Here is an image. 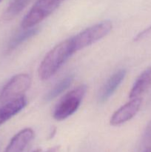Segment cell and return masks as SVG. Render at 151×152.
Returning <instances> with one entry per match:
<instances>
[{
	"label": "cell",
	"mask_w": 151,
	"mask_h": 152,
	"mask_svg": "<svg viewBox=\"0 0 151 152\" xmlns=\"http://www.w3.org/2000/svg\"><path fill=\"white\" fill-rule=\"evenodd\" d=\"M75 53L72 39H66L52 48L46 54L38 68V76L41 80L53 77L65 62Z\"/></svg>",
	"instance_id": "6da1fadb"
},
{
	"label": "cell",
	"mask_w": 151,
	"mask_h": 152,
	"mask_svg": "<svg viewBox=\"0 0 151 152\" xmlns=\"http://www.w3.org/2000/svg\"><path fill=\"white\" fill-rule=\"evenodd\" d=\"M87 91V86L81 85L71 90L62 98L53 112L55 120L62 121L78 110Z\"/></svg>",
	"instance_id": "7a4b0ae2"
},
{
	"label": "cell",
	"mask_w": 151,
	"mask_h": 152,
	"mask_svg": "<svg viewBox=\"0 0 151 152\" xmlns=\"http://www.w3.org/2000/svg\"><path fill=\"white\" fill-rule=\"evenodd\" d=\"M113 25L110 21H104L86 28L75 37H72L73 45L75 52L91 45L107 35L112 30Z\"/></svg>",
	"instance_id": "3957f363"
},
{
	"label": "cell",
	"mask_w": 151,
	"mask_h": 152,
	"mask_svg": "<svg viewBox=\"0 0 151 152\" xmlns=\"http://www.w3.org/2000/svg\"><path fill=\"white\" fill-rule=\"evenodd\" d=\"M65 0H37L22 21L24 29L33 28L50 16Z\"/></svg>",
	"instance_id": "277c9868"
},
{
	"label": "cell",
	"mask_w": 151,
	"mask_h": 152,
	"mask_svg": "<svg viewBox=\"0 0 151 152\" xmlns=\"http://www.w3.org/2000/svg\"><path fill=\"white\" fill-rule=\"evenodd\" d=\"M31 84L28 74H20L12 77L3 87L0 94V102L4 104L23 96Z\"/></svg>",
	"instance_id": "5b68a950"
},
{
	"label": "cell",
	"mask_w": 151,
	"mask_h": 152,
	"mask_svg": "<svg viewBox=\"0 0 151 152\" xmlns=\"http://www.w3.org/2000/svg\"><path fill=\"white\" fill-rule=\"evenodd\" d=\"M142 102V97L132 98L128 102L118 108L111 117L110 124L116 126L131 120L139 112Z\"/></svg>",
	"instance_id": "8992f818"
},
{
	"label": "cell",
	"mask_w": 151,
	"mask_h": 152,
	"mask_svg": "<svg viewBox=\"0 0 151 152\" xmlns=\"http://www.w3.org/2000/svg\"><path fill=\"white\" fill-rule=\"evenodd\" d=\"M127 71L125 69H120L115 73H114L105 83L101 89L99 94V102H104L107 100L114 92L116 91L118 86L121 85L125 77Z\"/></svg>",
	"instance_id": "52a82bcc"
},
{
	"label": "cell",
	"mask_w": 151,
	"mask_h": 152,
	"mask_svg": "<svg viewBox=\"0 0 151 152\" xmlns=\"http://www.w3.org/2000/svg\"><path fill=\"white\" fill-rule=\"evenodd\" d=\"M34 137L31 129H25L18 132L11 139L4 152H22Z\"/></svg>",
	"instance_id": "ba28073f"
},
{
	"label": "cell",
	"mask_w": 151,
	"mask_h": 152,
	"mask_svg": "<svg viewBox=\"0 0 151 152\" xmlns=\"http://www.w3.org/2000/svg\"><path fill=\"white\" fill-rule=\"evenodd\" d=\"M27 105V99L22 96L18 99L3 104L0 108V126L16 115Z\"/></svg>",
	"instance_id": "9c48e42d"
},
{
	"label": "cell",
	"mask_w": 151,
	"mask_h": 152,
	"mask_svg": "<svg viewBox=\"0 0 151 152\" xmlns=\"http://www.w3.org/2000/svg\"><path fill=\"white\" fill-rule=\"evenodd\" d=\"M151 88V66L147 68L136 79L130 92V99L142 97V95Z\"/></svg>",
	"instance_id": "30bf717a"
},
{
	"label": "cell",
	"mask_w": 151,
	"mask_h": 152,
	"mask_svg": "<svg viewBox=\"0 0 151 152\" xmlns=\"http://www.w3.org/2000/svg\"><path fill=\"white\" fill-rule=\"evenodd\" d=\"M73 80V75H72V74L68 75L65 77H64V78H62L60 81H59V83H56L50 89V91L46 94L44 99L47 102H49V101L53 100V99L57 97L59 95H60L62 92L65 91L72 84Z\"/></svg>",
	"instance_id": "8fae6325"
},
{
	"label": "cell",
	"mask_w": 151,
	"mask_h": 152,
	"mask_svg": "<svg viewBox=\"0 0 151 152\" xmlns=\"http://www.w3.org/2000/svg\"><path fill=\"white\" fill-rule=\"evenodd\" d=\"M38 28L33 27V28H27V30H25V31L19 33L16 35H15L14 37L9 42L8 50H12L16 48H17L21 44H22L25 41L30 39L33 36H35L38 33Z\"/></svg>",
	"instance_id": "7c38bea8"
},
{
	"label": "cell",
	"mask_w": 151,
	"mask_h": 152,
	"mask_svg": "<svg viewBox=\"0 0 151 152\" xmlns=\"http://www.w3.org/2000/svg\"><path fill=\"white\" fill-rule=\"evenodd\" d=\"M30 1V0H13L4 12V19L10 20L15 18L26 7Z\"/></svg>",
	"instance_id": "4fadbf2b"
},
{
	"label": "cell",
	"mask_w": 151,
	"mask_h": 152,
	"mask_svg": "<svg viewBox=\"0 0 151 152\" xmlns=\"http://www.w3.org/2000/svg\"><path fill=\"white\" fill-rule=\"evenodd\" d=\"M142 143L145 148L151 146V120L148 123L142 137Z\"/></svg>",
	"instance_id": "5bb4252c"
},
{
	"label": "cell",
	"mask_w": 151,
	"mask_h": 152,
	"mask_svg": "<svg viewBox=\"0 0 151 152\" xmlns=\"http://www.w3.org/2000/svg\"><path fill=\"white\" fill-rule=\"evenodd\" d=\"M150 32H151V26H150V27H148V28H145L143 31H142L141 33H139V34L136 36V37L135 39H136V41H138V40L141 39H142L143 37H144L145 36H147L148 34H150Z\"/></svg>",
	"instance_id": "9a60e30c"
},
{
	"label": "cell",
	"mask_w": 151,
	"mask_h": 152,
	"mask_svg": "<svg viewBox=\"0 0 151 152\" xmlns=\"http://www.w3.org/2000/svg\"><path fill=\"white\" fill-rule=\"evenodd\" d=\"M57 150H58V148H51V149L48 150V151H46V152H56L57 151Z\"/></svg>",
	"instance_id": "2e32d148"
},
{
	"label": "cell",
	"mask_w": 151,
	"mask_h": 152,
	"mask_svg": "<svg viewBox=\"0 0 151 152\" xmlns=\"http://www.w3.org/2000/svg\"><path fill=\"white\" fill-rule=\"evenodd\" d=\"M1 1V0H0V1Z\"/></svg>",
	"instance_id": "e0dca14e"
}]
</instances>
